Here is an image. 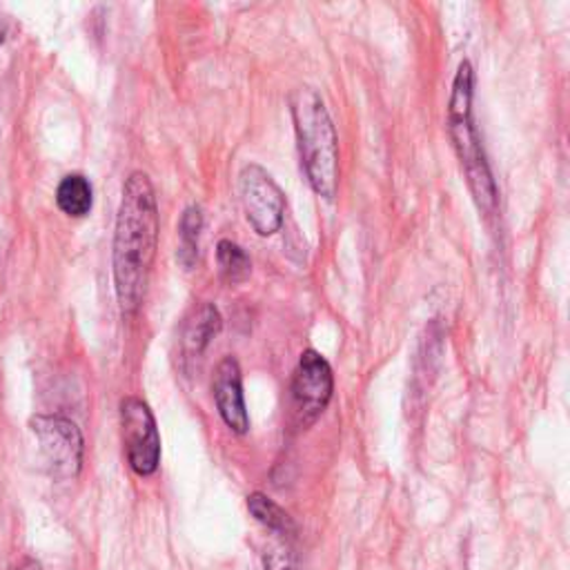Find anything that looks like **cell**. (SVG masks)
I'll return each mask as SVG.
<instances>
[{
	"label": "cell",
	"mask_w": 570,
	"mask_h": 570,
	"mask_svg": "<svg viewBox=\"0 0 570 570\" xmlns=\"http://www.w3.org/2000/svg\"><path fill=\"white\" fill-rule=\"evenodd\" d=\"M159 248V205L148 174L132 172L123 185L116 214L112 267L116 299L134 315L148 293Z\"/></svg>",
	"instance_id": "1"
},
{
	"label": "cell",
	"mask_w": 570,
	"mask_h": 570,
	"mask_svg": "<svg viewBox=\"0 0 570 570\" xmlns=\"http://www.w3.org/2000/svg\"><path fill=\"white\" fill-rule=\"evenodd\" d=\"M472 94H475V69L470 60H461L457 67L451 101H448V134L477 207L486 214V217H492L497 212L499 194L481 146L479 129L475 125Z\"/></svg>",
	"instance_id": "2"
},
{
	"label": "cell",
	"mask_w": 570,
	"mask_h": 570,
	"mask_svg": "<svg viewBox=\"0 0 570 570\" xmlns=\"http://www.w3.org/2000/svg\"><path fill=\"white\" fill-rule=\"evenodd\" d=\"M301 168L310 187L326 201L337 196L339 187V138L321 96L310 88H299L290 96Z\"/></svg>",
	"instance_id": "3"
},
{
	"label": "cell",
	"mask_w": 570,
	"mask_h": 570,
	"mask_svg": "<svg viewBox=\"0 0 570 570\" xmlns=\"http://www.w3.org/2000/svg\"><path fill=\"white\" fill-rule=\"evenodd\" d=\"M121 433L129 468L140 477L155 475L161 464V435L146 401L138 397L121 401Z\"/></svg>",
	"instance_id": "4"
},
{
	"label": "cell",
	"mask_w": 570,
	"mask_h": 570,
	"mask_svg": "<svg viewBox=\"0 0 570 570\" xmlns=\"http://www.w3.org/2000/svg\"><path fill=\"white\" fill-rule=\"evenodd\" d=\"M239 192L246 219L261 237H272L283 226L285 194L259 163H248L239 174Z\"/></svg>",
	"instance_id": "5"
},
{
	"label": "cell",
	"mask_w": 570,
	"mask_h": 570,
	"mask_svg": "<svg viewBox=\"0 0 570 570\" xmlns=\"http://www.w3.org/2000/svg\"><path fill=\"white\" fill-rule=\"evenodd\" d=\"M334 392L330 364L317 350H306L293 379V410L297 425L308 428L328 408Z\"/></svg>",
	"instance_id": "6"
},
{
	"label": "cell",
	"mask_w": 570,
	"mask_h": 570,
	"mask_svg": "<svg viewBox=\"0 0 570 570\" xmlns=\"http://www.w3.org/2000/svg\"><path fill=\"white\" fill-rule=\"evenodd\" d=\"M32 431L38 437L45 461L56 477H77L83 464V435L65 417H34Z\"/></svg>",
	"instance_id": "7"
},
{
	"label": "cell",
	"mask_w": 570,
	"mask_h": 570,
	"mask_svg": "<svg viewBox=\"0 0 570 570\" xmlns=\"http://www.w3.org/2000/svg\"><path fill=\"white\" fill-rule=\"evenodd\" d=\"M214 401H217L219 414L226 425L232 428L237 435H246L250 431V417L243 397V377L235 356H226L214 375Z\"/></svg>",
	"instance_id": "8"
},
{
	"label": "cell",
	"mask_w": 570,
	"mask_h": 570,
	"mask_svg": "<svg viewBox=\"0 0 570 570\" xmlns=\"http://www.w3.org/2000/svg\"><path fill=\"white\" fill-rule=\"evenodd\" d=\"M224 319L212 304H201L190 310L181 328V354L183 360H198L209 341L221 332Z\"/></svg>",
	"instance_id": "9"
},
{
	"label": "cell",
	"mask_w": 570,
	"mask_h": 570,
	"mask_svg": "<svg viewBox=\"0 0 570 570\" xmlns=\"http://www.w3.org/2000/svg\"><path fill=\"white\" fill-rule=\"evenodd\" d=\"M56 203L67 217L81 219L94 205L92 183L83 174H67L56 190Z\"/></svg>",
	"instance_id": "10"
},
{
	"label": "cell",
	"mask_w": 570,
	"mask_h": 570,
	"mask_svg": "<svg viewBox=\"0 0 570 570\" xmlns=\"http://www.w3.org/2000/svg\"><path fill=\"white\" fill-rule=\"evenodd\" d=\"M248 509L254 515L259 524H263L267 531L281 535V537H293L295 535V522L290 515L285 513L281 506H276L270 497L254 492L248 497Z\"/></svg>",
	"instance_id": "11"
},
{
	"label": "cell",
	"mask_w": 570,
	"mask_h": 570,
	"mask_svg": "<svg viewBox=\"0 0 570 570\" xmlns=\"http://www.w3.org/2000/svg\"><path fill=\"white\" fill-rule=\"evenodd\" d=\"M203 230V212L196 205H190L179 224V237H181V246H179V261L185 267H192L198 261V237Z\"/></svg>",
	"instance_id": "12"
},
{
	"label": "cell",
	"mask_w": 570,
	"mask_h": 570,
	"mask_svg": "<svg viewBox=\"0 0 570 570\" xmlns=\"http://www.w3.org/2000/svg\"><path fill=\"white\" fill-rule=\"evenodd\" d=\"M217 261H219V267H221V276L228 283H241L252 272V261L246 254V250L241 246H237L235 241H228V239H224L217 246Z\"/></svg>",
	"instance_id": "13"
},
{
	"label": "cell",
	"mask_w": 570,
	"mask_h": 570,
	"mask_svg": "<svg viewBox=\"0 0 570 570\" xmlns=\"http://www.w3.org/2000/svg\"><path fill=\"white\" fill-rule=\"evenodd\" d=\"M265 568L267 570H295V559L288 550L278 548V550H272L265 555Z\"/></svg>",
	"instance_id": "14"
},
{
	"label": "cell",
	"mask_w": 570,
	"mask_h": 570,
	"mask_svg": "<svg viewBox=\"0 0 570 570\" xmlns=\"http://www.w3.org/2000/svg\"><path fill=\"white\" fill-rule=\"evenodd\" d=\"M5 41V23H3V16H0V45H3Z\"/></svg>",
	"instance_id": "15"
}]
</instances>
